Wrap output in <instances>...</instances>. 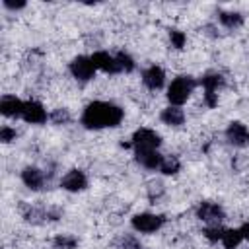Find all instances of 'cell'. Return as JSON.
<instances>
[{
  "instance_id": "obj_23",
  "label": "cell",
  "mask_w": 249,
  "mask_h": 249,
  "mask_svg": "<svg viewBox=\"0 0 249 249\" xmlns=\"http://www.w3.org/2000/svg\"><path fill=\"white\" fill-rule=\"evenodd\" d=\"M121 249H142V245H140V241L134 239L132 235H126V237L121 239Z\"/></svg>"
},
{
  "instance_id": "obj_28",
  "label": "cell",
  "mask_w": 249,
  "mask_h": 249,
  "mask_svg": "<svg viewBox=\"0 0 249 249\" xmlns=\"http://www.w3.org/2000/svg\"><path fill=\"white\" fill-rule=\"evenodd\" d=\"M4 6L6 8H23L25 4L23 2H8V0H4Z\"/></svg>"
},
{
  "instance_id": "obj_24",
  "label": "cell",
  "mask_w": 249,
  "mask_h": 249,
  "mask_svg": "<svg viewBox=\"0 0 249 249\" xmlns=\"http://www.w3.org/2000/svg\"><path fill=\"white\" fill-rule=\"evenodd\" d=\"M51 119H53L54 123H58V124H60V123H68V121H70V115H68V111H66V109H56V111L53 113V117H51Z\"/></svg>"
},
{
  "instance_id": "obj_5",
  "label": "cell",
  "mask_w": 249,
  "mask_h": 249,
  "mask_svg": "<svg viewBox=\"0 0 249 249\" xmlns=\"http://www.w3.org/2000/svg\"><path fill=\"white\" fill-rule=\"evenodd\" d=\"M70 72L74 74V78L86 82L93 76L95 72V64L91 60V56H76L72 62H70Z\"/></svg>"
},
{
  "instance_id": "obj_7",
  "label": "cell",
  "mask_w": 249,
  "mask_h": 249,
  "mask_svg": "<svg viewBox=\"0 0 249 249\" xmlns=\"http://www.w3.org/2000/svg\"><path fill=\"white\" fill-rule=\"evenodd\" d=\"M222 76L220 74H208V76H204L202 80H200V84L204 86V97H206V103L210 105V107H214L216 105V89H218V86H222Z\"/></svg>"
},
{
  "instance_id": "obj_3",
  "label": "cell",
  "mask_w": 249,
  "mask_h": 249,
  "mask_svg": "<svg viewBox=\"0 0 249 249\" xmlns=\"http://www.w3.org/2000/svg\"><path fill=\"white\" fill-rule=\"evenodd\" d=\"M161 144V138L158 132L150 130V128H138L132 134V146L136 148V152H146V150H156Z\"/></svg>"
},
{
  "instance_id": "obj_12",
  "label": "cell",
  "mask_w": 249,
  "mask_h": 249,
  "mask_svg": "<svg viewBox=\"0 0 249 249\" xmlns=\"http://www.w3.org/2000/svg\"><path fill=\"white\" fill-rule=\"evenodd\" d=\"M0 111L6 117H21L23 113V101L16 99L14 95H4L0 101Z\"/></svg>"
},
{
  "instance_id": "obj_16",
  "label": "cell",
  "mask_w": 249,
  "mask_h": 249,
  "mask_svg": "<svg viewBox=\"0 0 249 249\" xmlns=\"http://www.w3.org/2000/svg\"><path fill=\"white\" fill-rule=\"evenodd\" d=\"M161 121H163L165 124L179 126V124H183V121H185V113H183L179 107L171 105V107H167V109L161 111Z\"/></svg>"
},
{
  "instance_id": "obj_13",
  "label": "cell",
  "mask_w": 249,
  "mask_h": 249,
  "mask_svg": "<svg viewBox=\"0 0 249 249\" xmlns=\"http://www.w3.org/2000/svg\"><path fill=\"white\" fill-rule=\"evenodd\" d=\"M21 179H23V183H25L29 189L39 191V189L43 187V183H45V173H43L39 167H25L23 173H21Z\"/></svg>"
},
{
  "instance_id": "obj_11",
  "label": "cell",
  "mask_w": 249,
  "mask_h": 249,
  "mask_svg": "<svg viewBox=\"0 0 249 249\" xmlns=\"http://www.w3.org/2000/svg\"><path fill=\"white\" fill-rule=\"evenodd\" d=\"M196 216L204 222H220L224 220V210L214 202H202L196 210Z\"/></svg>"
},
{
  "instance_id": "obj_21",
  "label": "cell",
  "mask_w": 249,
  "mask_h": 249,
  "mask_svg": "<svg viewBox=\"0 0 249 249\" xmlns=\"http://www.w3.org/2000/svg\"><path fill=\"white\" fill-rule=\"evenodd\" d=\"M76 237H72V235H58V237H54V245L58 247V249H74L76 247Z\"/></svg>"
},
{
  "instance_id": "obj_18",
  "label": "cell",
  "mask_w": 249,
  "mask_h": 249,
  "mask_svg": "<svg viewBox=\"0 0 249 249\" xmlns=\"http://www.w3.org/2000/svg\"><path fill=\"white\" fill-rule=\"evenodd\" d=\"M220 21H222L226 27L233 29V27H239V25L243 23V16L237 14V12H220Z\"/></svg>"
},
{
  "instance_id": "obj_19",
  "label": "cell",
  "mask_w": 249,
  "mask_h": 249,
  "mask_svg": "<svg viewBox=\"0 0 249 249\" xmlns=\"http://www.w3.org/2000/svg\"><path fill=\"white\" fill-rule=\"evenodd\" d=\"M179 167H181V163H179V160L175 156H163L161 165H160V171L165 173V175H173V173L179 171Z\"/></svg>"
},
{
  "instance_id": "obj_17",
  "label": "cell",
  "mask_w": 249,
  "mask_h": 249,
  "mask_svg": "<svg viewBox=\"0 0 249 249\" xmlns=\"http://www.w3.org/2000/svg\"><path fill=\"white\" fill-rule=\"evenodd\" d=\"M243 237H241V231L239 230H224V233H222V243H224V247L226 249H233V247H237L239 245V241H241Z\"/></svg>"
},
{
  "instance_id": "obj_22",
  "label": "cell",
  "mask_w": 249,
  "mask_h": 249,
  "mask_svg": "<svg viewBox=\"0 0 249 249\" xmlns=\"http://www.w3.org/2000/svg\"><path fill=\"white\" fill-rule=\"evenodd\" d=\"M169 37H171V45H173L175 49H183V47H185V41H187V37H185V33H183V31H177V29H173V31L169 33Z\"/></svg>"
},
{
  "instance_id": "obj_26",
  "label": "cell",
  "mask_w": 249,
  "mask_h": 249,
  "mask_svg": "<svg viewBox=\"0 0 249 249\" xmlns=\"http://www.w3.org/2000/svg\"><path fill=\"white\" fill-rule=\"evenodd\" d=\"M14 138H16V130L10 128V126H2V130H0V140H2V142H10V140H14Z\"/></svg>"
},
{
  "instance_id": "obj_2",
  "label": "cell",
  "mask_w": 249,
  "mask_h": 249,
  "mask_svg": "<svg viewBox=\"0 0 249 249\" xmlns=\"http://www.w3.org/2000/svg\"><path fill=\"white\" fill-rule=\"evenodd\" d=\"M195 86H196V82L191 76H177L171 82L169 89H167V99L171 101V105L179 107L181 103H185L189 99V95L193 93Z\"/></svg>"
},
{
  "instance_id": "obj_25",
  "label": "cell",
  "mask_w": 249,
  "mask_h": 249,
  "mask_svg": "<svg viewBox=\"0 0 249 249\" xmlns=\"http://www.w3.org/2000/svg\"><path fill=\"white\" fill-rule=\"evenodd\" d=\"M222 233H224L222 228H208V230L204 231V235H206L210 241H218V239H222Z\"/></svg>"
},
{
  "instance_id": "obj_20",
  "label": "cell",
  "mask_w": 249,
  "mask_h": 249,
  "mask_svg": "<svg viewBox=\"0 0 249 249\" xmlns=\"http://www.w3.org/2000/svg\"><path fill=\"white\" fill-rule=\"evenodd\" d=\"M115 58H117V64H119V70L123 72H130L132 68H134V62H132V58L126 54V53H119V54H115Z\"/></svg>"
},
{
  "instance_id": "obj_14",
  "label": "cell",
  "mask_w": 249,
  "mask_h": 249,
  "mask_svg": "<svg viewBox=\"0 0 249 249\" xmlns=\"http://www.w3.org/2000/svg\"><path fill=\"white\" fill-rule=\"evenodd\" d=\"M142 80H144L146 88H150V89H160V88L163 86V82H165V74H163V70H161L160 66H150V68L144 72Z\"/></svg>"
},
{
  "instance_id": "obj_8",
  "label": "cell",
  "mask_w": 249,
  "mask_h": 249,
  "mask_svg": "<svg viewBox=\"0 0 249 249\" xmlns=\"http://www.w3.org/2000/svg\"><path fill=\"white\" fill-rule=\"evenodd\" d=\"M60 185H62V189H66V191H82V189H86L88 179H86V175H84L80 169H72V171H68V173L62 177Z\"/></svg>"
},
{
  "instance_id": "obj_10",
  "label": "cell",
  "mask_w": 249,
  "mask_h": 249,
  "mask_svg": "<svg viewBox=\"0 0 249 249\" xmlns=\"http://www.w3.org/2000/svg\"><path fill=\"white\" fill-rule=\"evenodd\" d=\"M91 60H93L95 68H99V70H103V72H111V74L121 72V70H119V64H117V58L111 56L109 53H103V51L93 53V54H91Z\"/></svg>"
},
{
  "instance_id": "obj_15",
  "label": "cell",
  "mask_w": 249,
  "mask_h": 249,
  "mask_svg": "<svg viewBox=\"0 0 249 249\" xmlns=\"http://www.w3.org/2000/svg\"><path fill=\"white\" fill-rule=\"evenodd\" d=\"M136 160L140 165H144L148 169H156L161 165L163 156H160L156 150H146V152H136Z\"/></svg>"
},
{
  "instance_id": "obj_1",
  "label": "cell",
  "mask_w": 249,
  "mask_h": 249,
  "mask_svg": "<svg viewBox=\"0 0 249 249\" xmlns=\"http://www.w3.org/2000/svg\"><path fill=\"white\" fill-rule=\"evenodd\" d=\"M123 109L107 103V101H93L84 109L82 115V124L86 128H107V126H117L123 121Z\"/></svg>"
},
{
  "instance_id": "obj_29",
  "label": "cell",
  "mask_w": 249,
  "mask_h": 249,
  "mask_svg": "<svg viewBox=\"0 0 249 249\" xmlns=\"http://www.w3.org/2000/svg\"><path fill=\"white\" fill-rule=\"evenodd\" d=\"M247 144H249V142H247Z\"/></svg>"
},
{
  "instance_id": "obj_27",
  "label": "cell",
  "mask_w": 249,
  "mask_h": 249,
  "mask_svg": "<svg viewBox=\"0 0 249 249\" xmlns=\"http://www.w3.org/2000/svg\"><path fill=\"white\" fill-rule=\"evenodd\" d=\"M239 231H241V237H243V239H249V222L243 224V226L239 228Z\"/></svg>"
},
{
  "instance_id": "obj_6",
  "label": "cell",
  "mask_w": 249,
  "mask_h": 249,
  "mask_svg": "<svg viewBox=\"0 0 249 249\" xmlns=\"http://www.w3.org/2000/svg\"><path fill=\"white\" fill-rule=\"evenodd\" d=\"M21 117L27 121V123H33V124H41L47 121V111L43 109V105L39 101H25L23 103V113Z\"/></svg>"
},
{
  "instance_id": "obj_4",
  "label": "cell",
  "mask_w": 249,
  "mask_h": 249,
  "mask_svg": "<svg viewBox=\"0 0 249 249\" xmlns=\"http://www.w3.org/2000/svg\"><path fill=\"white\" fill-rule=\"evenodd\" d=\"M163 226V216H158V214H136L132 218V228L136 231H142V233H152L156 230H160Z\"/></svg>"
},
{
  "instance_id": "obj_9",
  "label": "cell",
  "mask_w": 249,
  "mask_h": 249,
  "mask_svg": "<svg viewBox=\"0 0 249 249\" xmlns=\"http://www.w3.org/2000/svg\"><path fill=\"white\" fill-rule=\"evenodd\" d=\"M226 136L233 146H243V144L249 142V130L241 123H230V126L226 130Z\"/></svg>"
}]
</instances>
